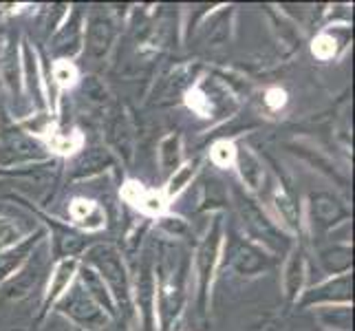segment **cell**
<instances>
[{
	"instance_id": "cell-15",
	"label": "cell",
	"mask_w": 355,
	"mask_h": 331,
	"mask_svg": "<svg viewBox=\"0 0 355 331\" xmlns=\"http://www.w3.org/2000/svg\"><path fill=\"white\" fill-rule=\"evenodd\" d=\"M150 298H153V276H150V267L144 265L141 276H139V300H141L146 318L150 314Z\"/></svg>"
},
{
	"instance_id": "cell-1",
	"label": "cell",
	"mask_w": 355,
	"mask_h": 331,
	"mask_svg": "<svg viewBox=\"0 0 355 331\" xmlns=\"http://www.w3.org/2000/svg\"><path fill=\"white\" fill-rule=\"evenodd\" d=\"M91 261L100 267L102 276L111 283L113 291L117 294V298L121 303H126V272H124V265H121L115 250L106 248V245H97V248L91 250Z\"/></svg>"
},
{
	"instance_id": "cell-9",
	"label": "cell",
	"mask_w": 355,
	"mask_h": 331,
	"mask_svg": "<svg viewBox=\"0 0 355 331\" xmlns=\"http://www.w3.org/2000/svg\"><path fill=\"white\" fill-rule=\"evenodd\" d=\"M239 207H241V214L245 219V223H248L254 232H259V235H263L267 239H276V230L269 226V221L261 214V210L250 199L239 197Z\"/></svg>"
},
{
	"instance_id": "cell-22",
	"label": "cell",
	"mask_w": 355,
	"mask_h": 331,
	"mask_svg": "<svg viewBox=\"0 0 355 331\" xmlns=\"http://www.w3.org/2000/svg\"><path fill=\"white\" fill-rule=\"evenodd\" d=\"M113 137H115V144L119 146V148H124L126 157L130 155V144H128V133L124 128V124H121V119H117L115 124H113Z\"/></svg>"
},
{
	"instance_id": "cell-12",
	"label": "cell",
	"mask_w": 355,
	"mask_h": 331,
	"mask_svg": "<svg viewBox=\"0 0 355 331\" xmlns=\"http://www.w3.org/2000/svg\"><path fill=\"white\" fill-rule=\"evenodd\" d=\"M239 168H241V177L245 179V183H248L250 188H259L261 186V168H259V162L250 155V153H241L239 155Z\"/></svg>"
},
{
	"instance_id": "cell-7",
	"label": "cell",
	"mask_w": 355,
	"mask_h": 331,
	"mask_svg": "<svg viewBox=\"0 0 355 331\" xmlns=\"http://www.w3.org/2000/svg\"><path fill=\"white\" fill-rule=\"evenodd\" d=\"M106 166H111V155L104 148H89L84 151L76 166H73V177H89V175H95L104 170Z\"/></svg>"
},
{
	"instance_id": "cell-8",
	"label": "cell",
	"mask_w": 355,
	"mask_h": 331,
	"mask_svg": "<svg viewBox=\"0 0 355 331\" xmlns=\"http://www.w3.org/2000/svg\"><path fill=\"white\" fill-rule=\"evenodd\" d=\"M5 146L11 153V157H18V159H40L44 157V151L40 144H35L33 139H29L27 135L22 133H9L5 137Z\"/></svg>"
},
{
	"instance_id": "cell-19",
	"label": "cell",
	"mask_w": 355,
	"mask_h": 331,
	"mask_svg": "<svg viewBox=\"0 0 355 331\" xmlns=\"http://www.w3.org/2000/svg\"><path fill=\"white\" fill-rule=\"evenodd\" d=\"M20 237V232L14 223H9V221H0V248H7V245L16 243Z\"/></svg>"
},
{
	"instance_id": "cell-20",
	"label": "cell",
	"mask_w": 355,
	"mask_h": 331,
	"mask_svg": "<svg viewBox=\"0 0 355 331\" xmlns=\"http://www.w3.org/2000/svg\"><path fill=\"white\" fill-rule=\"evenodd\" d=\"M276 205H278V210L283 212V217L289 221L291 226H298V217H296V207H293V203L285 197V194H278L276 197Z\"/></svg>"
},
{
	"instance_id": "cell-18",
	"label": "cell",
	"mask_w": 355,
	"mask_h": 331,
	"mask_svg": "<svg viewBox=\"0 0 355 331\" xmlns=\"http://www.w3.org/2000/svg\"><path fill=\"white\" fill-rule=\"evenodd\" d=\"M58 248H60V254L62 256H67V254L71 256L82 248V239L78 235H71V232H62L58 239Z\"/></svg>"
},
{
	"instance_id": "cell-23",
	"label": "cell",
	"mask_w": 355,
	"mask_h": 331,
	"mask_svg": "<svg viewBox=\"0 0 355 331\" xmlns=\"http://www.w3.org/2000/svg\"><path fill=\"white\" fill-rule=\"evenodd\" d=\"M192 173H194V164H190V166H186V168H183L181 170V173L173 179V181H170V194H175V192H179L183 186H186V183H188V179L192 177Z\"/></svg>"
},
{
	"instance_id": "cell-14",
	"label": "cell",
	"mask_w": 355,
	"mask_h": 331,
	"mask_svg": "<svg viewBox=\"0 0 355 331\" xmlns=\"http://www.w3.org/2000/svg\"><path fill=\"white\" fill-rule=\"evenodd\" d=\"M82 276H84V283H87V287H89L87 291L93 294V300L100 303V305H106V309H111V298H108V294H106L104 285L100 283V278H97L93 272H89V269H84Z\"/></svg>"
},
{
	"instance_id": "cell-25",
	"label": "cell",
	"mask_w": 355,
	"mask_h": 331,
	"mask_svg": "<svg viewBox=\"0 0 355 331\" xmlns=\"http://www.w3.org/2000/svg\"><path fill=\"white\" fill-rule=\"evenodd\" d=\"M71 269H73V263H64L62 267H60V276H58V280H55V285H53V291H51V296H55V294L64 287V280H67V276L71 274Z\"/></svg>"
},
{
	"instance_id": "cell-21",
	"label": "cell",
	"mask_w": 355,
	"mask_h": 331,
	"mask_svg": "<svg viewBox=\"0 0 355 331\" xmlns=\"http://www.w3.org/2000/svg\"><path fill=\"white\" fill-rule=\"evenodd\" d=\"M27 248H22L20 252H11V254H0V278L7 276L11 269H14L20 263V256Z\"/></svg>"
},
{
	"instance_id": "cell-6",
	"label": "cell",
	"mask_w": 355,
	"mask_h": 331,
	"mask_svg": "<svg viewBox=\"0 0 355 331\" xmlns=\"http://www.w3.org/2000/svg\"><path fill=\"white\" fill-rule=\"evenodd\" d=\"M311 205H313V217L320 221L322 226H334L345 217V207L340 205V201L331 194L318 192L311 197Z\"/></svg>"
},
{
	"instance_id": "cell-3",
	"label": "cell",
	"mask_w": 355,
	"mask_h": 331,
	"mask_svg": "<svg viewBox=\"0 0 355 331\" xmlns=\"http://www.w3.org/2000/svg\"><path fill=\"white\" fill-rule=\"evenodd\" d=\"M42 267H44V256L42 254H35L33 261L27 267H24L22 272L5 287L7 298L20 300L24 296H29V294L33 291V287H35V283H38L40 274H42Z\"/></svg>"
},
{
	"instance_id": "cell-2",
	"label": "cell",
	"mask_w": 355,
	"mask_h": 331,
	"mask_svg": "<svg viewBox=\"0 0 355 331\" xmlns=\"http://www.w3.org/2000/svg\"><path fill=\"white\" fill-rule=\"evenodd\" d=\"M62 309L80 323H87V325H102L104 323V316H102L100 307H97V303L93 300L91 294L84 291L82 287H76L69 294L67 300L62 303Z\"/></svg>"
},
{
	"instance_id": "cell-16",
	"label": "cell",
	"mask_w": 355,
	"mask_h": 331,
	"mask_svg": "<svg viewBox=\"0 0 355 331\" xmlns=\"http://www.w3.org/2000/svg\"><path fill=\"white\" fill-rule=\"evenodd\" d=\"M322 261H324V265L329 269H336V272H338V269H347L351 265V252L349 250H340V248L329 250V252L322 254Z\"/></svg>"
},
{
	"instance_id": "cell-24",
	"label": "cell",
	"mask_w": 355,
	"mask_h": 331,
	"mask_svg": "<svg viewBox=\"0 0 355 331\" xmlns=\"http://www.w3.org/2000/svg\"><path fill=\"white\" fill-rule=\"evenodd\" d=\"M84 93H87L89 97H91V100H104V97H106V91L100 87V84H97L93 78H89V82L87 84H84Z\"/></svg>"
},
{
	"instance_id": "cell-10",
	"label": "cell",
	"mask_w": 355,
	"mask_h": 331,
	"mask_svg": "<svg viewBox=\"0 0 355 331\" xmlns=\"http://www.w3.org/2000/svg\"><path fill=\"white\" fill-rule=\"evenodd\" d=\"M216 245H218V223H214L212 235L207 237V241L203 243L201 256H199V272H201V287L203 289L207 285V276H210V269H212V263H214Z\"/></svg>"
},
{
	"instance_id": "cell-17",
	"label": "cell",
	"mask_w": 355,
	"mask_h": 331,
	"mask_svg": "<svg viewBox=\"0 0 355 331\" xmlns=\"http://www.w3.org/2000/svg\"><path fill=\"white\" fill-rule=\"evenodd\" d=\"M177 137H168L162 146V164L166 170H173L175 164H177V157H179V151H177Z\"/></svg>"
},
{
	"instance_id": "cell-26",
	"label": "cell",
	"mask_w": 355,
	"mask_h": 331,
	"mask_svg": "<svg viewBox=\"0 0 355 331\" xmlns=\"http://www.w3.org/2000/svg\"><path fill=\"white\" fill-rule=\"evenodd\" d=\"M46 331H69V329H67V325H64V323L53 321L51 325H49V329H46Z\"/></svg>"
},
{
	"instance_id": "cell-13",
	"label": "cell",
	"mask_w": 355,
	"mask_h": 331,
	"mask_svg": "<svg viewBox=\"0 0 355 331\" xmlns=\"http://www.w3.org/2000/svg\"><path fill=\"white\" fill-rule=\"evenodd\" d=\"M302 254L296 252L293 254V259L289 261V267H287V294H289V298L296 296V291L302 283Z\"/></svg>"
},
{
	"instance_id": "cell-5",
	"label": "cell",
	"mask_w": 355,
	"mask_h": 331,
	"mask_svg": "<svg viewBox=\"0 0 355 331\" xmlns=\"http://www.w3.org/2000/svg\"><path fill=\"white\" fill-rule=\"evenodd\" d=\"M115 38V29L108 18L95 16L89 24V51L95 58H102L113 44Z\"/></svg>"
},
{
	"instance_id": "cell-4",
	"label": "cell",
	"mask_w": 355,
	"mask_h": 331,
	"mask_svg": "<svg viewBox=\"0 0 355 331\" xmlns=\"http://www.w3.org/2000/svg\"><path fill=\"white\" fill-rule=\"evenodd\" d=\"M230 263L234 265L241 274H256V272H261V269L267 265L265 256L259 250H254L252 245L241 243V241L232 245V250H230Z\"/></svg>"
},
{
	"instance_id": "cell-11",
	"label": "cell",
	"mask_w": 355,
	"mask_h": 331,
	"mask_svg": "<svg viewBox=\"0 0 355 331\" xmlns=\"http://www.w3.org/2000/svg\"><path fill=\"white\" fill-rule=\"evenodd\" d=\"M351 296V278L349 276H342L334 283H329L324 287L318 289L313 296L307 298V303L311 300H331V298H349Z\"/></svg>"
}]
</instances>
